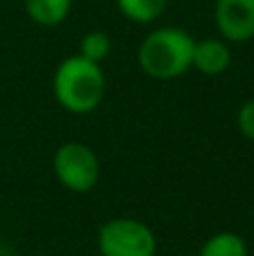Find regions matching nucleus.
Segmentation results:
<instances>
[{
    "label": "nucleus",
    "instance_id": "obj_10",
    "mask_svg": "<svg viewBox=\"0 0 254 256\" xmlns=\"http://www.w3.org/2000/svg\"><path fill=\"white\" fill-rule=\"evenodd\" d=\"M112 52V38L104 30H92L86 32L84 38L79 40V54L84 58L102 66Z\"/></svg>",
    "mask_w": 254,
    "mask_h": 256
},
{
    "label": "nucleus",
    "instance_id": "obj_4",
    "mask_svg": "<svg viewBox=\"0 0 254 256\" xmlns=\"http://www.w3.org/2000/svg\"><path fill=\"white\" fill-rule=\"evenodd\" d=\"M56 180L72 194H88L97 186L102 164L92 146L84 142H66L56 148L52 160Z\"/></svg>",
    "mask_w": 254,
    "mask_h": 256
},
{
    "label": "nucleus",
    "instance_id": "obj_5",
    "mask_svg": "<svg viewBox=\"0 0 254 256\" xmlns=\"http://www.w3.org/2000/svg\"><path fill=\"white\" fill-rule=\"evenodd\" d=\"M216 32L230 45L254 38V0H214Z\"/></svg>",
    "mask_w": 254,
    "mask_h": 256
},
{
    "label": "nucleus",
    "instance_id": "obj_7",
    "mask_svg": "<svg viewBox=\"0 0 254 256\" xmlns=\"http://www.w3.org/2000/svg\"><path fill=\"white\" fill-rule=\"evenodd\" d=\"M22 7L34 25L56 27L70 18L74 0H22Z\"/></svg>",
    "mask_w": 254,
    "mask_h": 256
},
{
    "label": "nucleus",
    "instance_id": "obj_3",
    "mask_svg": "<svg viewBox=\"0 0 254 256\" xmlns=\"http://www.w3.org/2000/svg\"><path fill=\"white\" fill-rule=\"evenodd\" d=\"M97 250L102 256H156L158 238L138 218H110L97 232Z\"/></svg>",
    "mask_w": 254,
    "mask_h": 256
},
{
    "label": "nucleus",
    "instance_id": "obj_11",
    "mask_svg": "<svg viewBox=\"0 0 254 256\" xmlns=\"http://www.w3.org/2000/svg\"><path fill=\"white\" fill-rule=\"evenodd\" d=\"M236 126L246 140L254 142V97L241 104V108L236 112Z\"/></svg>",
    "mask_w": 254,
    "mask_h": 256
},
{
    "label": "nucleus",
    "instance_id": "obj_8",
    "mask_svg": "<svg viewBox=\"0 0 254 256\" xmlns=\"http://www.w3.org/2000/svg\"><path fill=\"white\" fill-rule=\"evenodd\" d=\"M115 7L128 22L153 25L164 16L169 0H115Z\"/></svg>",
    "mask_w": 254,
    "mask_h": 256
},
{
    "label": "nucleus",
    "instance_id": "obj_2",
    "mask_svg": "<svg viewBox=\"0 0 254 256\" xmlns=\"http://www.w3.org/2000/svg\"><path fill=\"white\" fill-rule=\"evenodd\" d=\"M52 92L56 104L70 115H88L97 110L106 94V74L102 66L81 54L66 56L52 76Z\"/></svg>",
    "mask_w": 254,
    "mask_h": 256
},
{
    "label": "nucleus",
    "instance_id": "obj_9",
    "mask_svg": "<svg viewBox=\"0 0 254 256\" xmlns=\"http://www.w3.org/2000/svg\"><path fill=\"white\" fill-rule=\"evenodd\" d=\"M198 256H248V243L236 232H218L202 243Z\"/></svg>",
    "mask_w": 254,
    "mask_h": 256
},
{
    "label": "nucleus",
    "instance_id": "obj_6",
    "mask_svg": "<svg viewBox=\"0 0 254 256\" xmlns=\"http://www.w3.org/2000/svg\"><path fill=\"white\" fill-rule=\"evenodd\" d=\"M232 66V48L220 36H207L194 45L192 68L205 76H220Z\"/></svg>",
    "mask_w": 254,
    "mask_h": 256
},
{
    "label": "nucleus",
    "instance_id": "obj_1",
    "mask_svg": "<svg viewBox=\"0 0 254 256\" xmlns=\"http://www.w3.org/2000/svg\"><path fill=\"white\" fill-rule=\"evenodd\" d=\"M196 38L176 25L151 30L138 45V66L153 81H174L192 70Z\"/></svg>",
    "mask_w": 254,
    "mask_h": 256
}]
</instances>
